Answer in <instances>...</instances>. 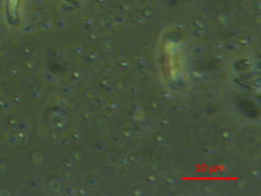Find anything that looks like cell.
<instances>
[{"instance_id": "cell-1", "label": "cell", "mask_w": 261, "mask_h": 196, "mask_svg": "<svg viewBox=\"0 0 261 196\" xmlns=\"http://www.w3.org/2000/svg\"><path fill=\"white\" fill-rule=\"evenodd\" d=\"M8 10L9 14L13 18H16L17 14V8L18 6V0H8Z\"/></svg>"}]
</instances>
